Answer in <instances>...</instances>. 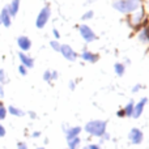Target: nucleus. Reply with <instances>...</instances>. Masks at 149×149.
<instances>
[{"label":"nucleus","instance_id":"obj_30","mask_svg":"<svg viewBox=\"0 0 149 149\" xmlns=\"http://www.w3.org/2000/svg\"><path fill=\"white\" fill-rule=\"evenodd\" d=\"M88 149H101V148H100V145H97V144H92V145H89Z\"/></svg>","mask_w":149,"mask_h":149},{"label":"nucleus","instance_id":"obj_3","mask_svg":"<svg viewBox=\"0 0 149 149\" xmlns=\"http://www.w3.org/2000/svg\"><path fill=\"white\" fill-rule=\"evenodd\" d=\"M130 25H131L132 28L137 29V30H140L143 26L147 25V16H145V10L143 9V8L137 9L136 12L131 13V17H130Z\"/></svg>","mask_w":149,"mask_h":149},{"label":"nucleus","instance_id":"obj_9","mask_svg":"<svg viewBox=\"0 0 149 149\" xmlns=\"http://www.w3.org/2000/svg\"><path fill=\"white\" fill-rule=\"evenodd\" d=\"M0 25L5 26V28H9L12 25V16L9 15V10L7 7H4L0 12Z\"/></svg>","mask_w":149,"mask_h":149},{"label":"nucleus","instance_id":"obj_31","mask_svg":"<svg viewBox=\"0 0 149 149\" xmlns=\"http://www.w3.org/2000/svg\"><path fill=\"white\" fill-rule=\"evenodd\" d=\"M58 76H59V74H58L56 71H52V81H54V80H56Z\"/></svg>","mask_w":149,"mask_h":149},{"label":"nucleus","instance_id":"obj_5","mask_svg":"<svg viewBox=\"0 0 149 149\" xmlns=\"http://www.w3.org/2000/svg\"><path fill=\"white\" fill-rule=\"evenodd\" d=\"M79 33H80V36H81V38L84 39L86 43H92V42H94L95 39H97V34H95L94 30H93L89 25H86V24L79 25Z\"/></svg>","mask_w":149,"mask_h":149},{"label":"nucleus","instance_id":"obj_33","mask_svg":"<svg viewBox=\"0 0 149 149\" xmlns=\"http://www.w3.org/2000/svg\"><path fill=\"white\" fill-rule=\"evenodd\" d=\"M0 97H4V88L1 84H0Z\"/></svg>","mask_w":149,"mask_h":149},{"label":"nucleus","instance_id":"obj_4","mask_svg":"<svg viewBox=\"0 0 149 149\" xmlns=\"http://www.w3.org/2000/svg\"><path fill=\"white\" fill-rule=\"evenodd\" d=\"M50 17H51V8L50 5H45L41 10H39L38 16L36 18V26L37 29H43L45 26L47 25Z\"/></svg>","mask_w":149,"mask_h":149},{"label":"nucleus","instance_id":"obj_32","mask_svg":"<svg viewBox=\"0 0 149 149\" xmlns=\"http://www.w3.org/2000/svg\"><path fill=\"white\" fill-rule=\"evenodd\" d=\"M116 115H118V116H119V118H123V116H124V113H123V109H122V110H119V111H118V113H116Z\"/></svg>","mask_w":149,"mask_h":149},{"label":"nucleus","instance_id":"obj_25","mask_svg":"<svg viewBox=\"0 0 149 149\" xmlns=\"http://www.w3.org/2000/svg\"><path fill=\"white\" fill-rule=\"evenodd\" d=\"M18 72H20L21 76H26V74H28V68L20 64V65H18Z\"/></svg>","mask_w":149,"mask_h":149},{"label":"nucleus","instance_id":"obj_12","mask_svg":"<svg viewBox=\"0 0 149 149\" xmlns=\"http://www.w3.org/2000/svg\"><path fill=\"white\" fill-rule=\"evenodd\" d=\"M17 46L20 47V50L22 52L29 51V50L31 49V41H30V38H29V37H26V36H20L17 38Z\"/></svg>","mask_w":149,"mask_h":149},{"label":"nucleus","instance_id":"obj_11","mask_svg":"<svg viewBox=\"0 0 149 149\" xmlns=\"http://www.w3.org/2000/svg\"><path fill=\"white\" fill-rule=\"evenodd\" d=\"M81 59L84 60V62H88V63H92V64H94V63L98 62V59H100V55L95 54V52L93 51H89V50H84V51L81 52Z\"/></svg>","mask_w":149,"mask_h":149},{"label":"nucleus","instance_id":"obj_8","mask_svg":"<svg viewBox=\"0 0 149 149\" xmlns=\"http://www.w3.org/2000/svg\"><path fill=\"white\" fill-rule=\"evenodd\" d=\"M18 59H20V62H21V65L26 67L28 70H30V68L34 67V59L30 56V55L26 54V52H22V51L18 52Z\"/></svg>","mask_w":149,"mask_h":149},{"label":"nucleus","instance_id":"obj_1","mask_svg":"<svg viewBox=\"0 0 149 149\" xmlns=\"http://www.w3.org/2000/svg\"><path fill=\"white\" fill-rule=\"evenodd\" d=\"M113 8L122 15H131L143 8V0H114Z\"/></svg>","mask_w":149,"mask_h":149},{"label":"nucleus","instance_id":"obj_35","mask_svg":"<svg viewBox=\"0 0 149 149\" xmlns=\"http://www.w3.org/2000/svg\"><path fill=\"white\" fill-rule=\"evenodd\" d=\"M29 115H30V118H33V119L37 116V115H36V113H33V111H29Z\"/></svg>","mask_w":149,"mask_h":149},{"label":"nucleus","instance_id":"obj_21","mask_svg":"<svg viewBox=\"0 0 149 149\" xmlns=\"http://www.w3.org/2000/svg\"><path fill=\"white\" fill-rule=\"evenodd\" d=\"M50 46H51V49L54 50V51L60 52V47H62V43H59V41H56V39L51 41V42H50Z\"/></svg>","mask_w":149,"mask_h":149},{"label":"nucleus","instance_id":"obj_15","mask_svg":"<svg viewBox=\"0 0 149 149\" xmlns=\"http://www.w3.org/2000/svg\"><path fill=\"white\" fill-rule=\"evenodd\" d=\"M114 72H115L116 76H119V77H122L124 74V72H126V64L124 63H115L114 64Z\"/></svg>","mask_w":149,"mask_h":149},{"label":"nucleus","instance_id":"obj_10","mask_svg":"<svg viewBox=\"0 0 149 149\" xmlns=\"http://www.w3.org/2000/svg\"><path fill=\"white\" fill-rule=\"evenodd\" d=\"M147 103H148V98L147 97H143L139 102L135 103L134 114H132V116H134V118H140V116H141V114H143V111H144L145 105H147Z\"/></svg>","mask_w":149,"mask_h":149},{"label":"nucleus","instance_id":"obj_17","mask_svg":"<svg viewBox=\"0 0 149 149\" xmlns=\"http://www.w3.org/2000/svg\"><path fill=\"white\" fill-rule=\"evenodd\" d=\"M81 130H82L81 127H72V128L67 130V140H71V139H73V137L79 136Z\"/></svg>","mask_w":149,"mask_h":149},{"label":"nucleus","instance_id":"obj_22","mask_svg":"<svg viewBox=\"0 0 149 149\" xmlns=\"http://www.w3.org/2000/svg\"><path fill=\"white\" fill-rule=\"evenodd\" d=\"M7 109H5V106H4V103L3 102H0V120H4L5 119V116H7Z\"/></svg>","mask_w":149,"mask_h":149},{"label":"nucleus","instance_id":"obj_37","mask_svg":"<svg viewBox=\"0 0 149 149\" xmlns=\"http://www.w3.org/2000/svg\"><path fill=\"white\" fill-rule=\"evenodd\" d=\"M37 149H45V148H37Z\"/></svg>","mask_w":149,"mask_h":149},{"label":"nucleus","instance_id":"obj_23","mask_svg":"<svg viewBox=\"0 0 149 149\" xmlns=\"http://www.w3.org/2000/svg\"><path fill=\"white\" fill-rule=\"evenodd\" d=\"M43 80L46 82H51L52 81V71H50V70L45 71L43 72Z\"/></svg>","mask_w":149,"mask_h":149},{"label":"nucleus","instance_id":"obj_29","mask_svg":"<svg viewBox=\"0 0 149 149\" xmlns=\"http://www.w3.org/2000/svg\"><path fill=\"white\" fill-rule=\"evenodd\" d=\"M5 136V128L0 124V137H4Z\"/></svg>","mask_w":149,"mask_h":149},{"label":"nucleus","instance_id":"obj_36","mask_svg":"<svg viewBox=\"0 0 149 149\" xmlns=\"http://www.w3.org/2000/svg\"><path fill=\"white\" fill-rule=\"evenodd\" d=\"M39 135H41L39 132H33V135H31V136H33V137H38Z\"/></svg>","mask_w":149,"mask_h":149},{"label":"nucleus","instance_id":"obj_27","mask_svg":"<svg viewBox=\"0 0 149 149\" xmlns=\"http://www.w3.org/2000/svg\"><path fill=\"white\" fill-rule=\"evenodd\" d=\"M143 88V85L141 84H136V85H134V88H132V93H137L140 89Z\"/></svg>","mask_w":149,"mask_h":149},{"label":"nucleus","instance_id":"obj_2","mask_svg":"<svg viewBox=\"0 0 149 149\" xmlns=\"http://www.w3.org/2000/svg\"><path fill=\"white\" fill-rule=\"evenodd\" d=\"M106 128H107V122L106 120H90L84 127V130L88 134L97 137H102L106 134Z\"/></svg>","mask_w":149,"mask_h":149},{"label":"nucleus","instance_id":"obj_26","mask_svg":"<svg viewBox=\"0 0 149 149\" xmlns=\"http://www.w3.org/2000/svg\"><path fill=\"white\" fill-rule=\"evenodd\" d=\"M52 34H54L55 39H56V41H59V39H60V33H59V30H58V29H52Z\"/></svg>","mask_w":149,"mask_h":149},{"label":"nucleus","instance_id":"obj_24","mask_svg":"<svg viewBox=\"0 0 149 149\" xmlns=\"http://www.w3.org/2000/svg\"><path fill=\"white\" fill-rule=\"evenodd\" d=\"M8 82V77H7V73H5L4 70H0V84H7Z\"/></svg>","mask_w":149,"mask_h":149},{"label":"nucleus","instance_id":"obj_7","mask_svg":"<svg viewBox=\"0 0 149 149\" xmlns=\"http://www.w3.org/2000/svg\"><path fill=\"white\" fill-rule=\"evenodd\" d=\"M128 139L132 144L139 145V144H141L143 140H144V135H143V132L140 131L139 128H132L128 135Z\"/></svg>","mask_w":149,"mask_h":149},{"label":"nucleus","instance_id":"obj_38","mask_svg":"<svg viewBox=\"0 0 149 149\" xmlns=\"http://www.w3.org/2000/svg\"><path fill=\"white\" fill-rule=\"evenodd\" d=\"M84 149H88V148H84Z\"/></svg>","mask_w":149,"mask_h":149},{"label":"nucleus","instance_id":"obj_34","mask_svg":"<svg viewBox=\"0 0 149 149\" xmlns=\"http://www.w3.org/2000/svg\"><path fill=\"white\" fill-rule=\"evenodd\" d=\"M74 85H76V84H74V81H70V89L71 90L74 89Z\"/></svg>","mask_w":149,"mask_h":149},{"label":"nucleus","instance_id":"obj_13","mask_svg":"<svg viewBox=\"0 0 149 149\" xmlns=\"http://www.w3.org/2000/svg\"><path fill=\"white\" fill-rule=\"evenodd\" d=\"M137 39H139L141 43H148L149 45V29H148V25L143 26V28L139 30V33H137Z\"/></svg>","mask_w":149,"mask_h":149},{"label":"nucleus","instance_id":"obj_28","mask_svg":"<svg viewBox=\"0 0 149 149\" xmlns=\"http://www.w3.org/2000/svg\"><path fill=\"white\" fill-rule=\"evenodd\" d=\"M17 149H28V145H26V143L20 141V143L17 144Z\"/></svg>","mask_w":149,"mask_h":149},{"label":"nucleus","instance_id":"obj_20","mask_svg":"<svg viewBox=\"0 0 149 149\" xmlns=\"http://www.w3.org/2000/svg\"><path fill=\"white\" fill-rule=\"evenodd\" d=\"M93 17H94V12H93L92 9H88L86 12L81 16V20L82 21H88V20H92Z\"/></svg>","mask_w":149,"mask_h":149},{"label":"nucleus","instance_id":"obj_6","mask_svg":"<svg viewBox=\"0 0 149 149\" xmlns=\"http://www.w3.org/2000/svg\"><path fill=\"white\" fill-rule=\"evenodd\" d=\"M60 54H62L63 58H64L65 60H68V62H76L77 56H79V55H77V52L67 43L62 45V47H60Z\"/></svg>","mask_w":149,"mask_h":149},{"label":"nucleus","instance_id":"obj_14","mask_svg":"<svg viewBox=\"0 0 149 149\" xmlns=\"http://www.w3.org/2000/svg\"><path fill=\"white\" fill-rule=\"evenodd\" d=\"M8 10H9V15L12 16V18L15 16H17L18 10H20V0H12L9 4L7 5Z\"/></svg>","mask_w":149,"mask_h":149},{"label":"nucleus","instance_id":"obj_16","mask_svg":"<svg viewBox=\"0 0 149 149\" xmlns=\"http://www.w3.org/2000/svg\"><path fill=\"white\" fill-rule=\"evenodd\" d=\"M134 107H135V102L131 100V101H130V102L126 105V107L123 109L124 116H127V118H131L132 114H134Z\"/></svg>","mask_w":149,"mask_h":149},{"label":"nucleus","instance_id":"obj_18","mask_svg":"<svg viewBox=\"0 0 149 149\" xmlns=\"http://www.w3.org/2000/svg\"><path fill=\"white\" fill-rule=\"evenodd\" d=\"M7 111L10 114V115H13V116H24V115H25V113H24L21 109L16 107V106H9V107L7 109Z\"/></svg>","mask_w":149,"mask_h":149},{"label":"nucleus","instance_id":"obj_19","mask_svg":"<svg viewBox=\"0 0 149 149\" xmlns=\"http://www.w3.org/2000/svg\"><path fill=\"white\" fill-rule=\"evenodd\" d=\"M79 145H80V137L79 136L68 140V149H77Z\"/></svg>","mask_w":149,"mask_h":149}]
</instances>
